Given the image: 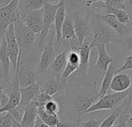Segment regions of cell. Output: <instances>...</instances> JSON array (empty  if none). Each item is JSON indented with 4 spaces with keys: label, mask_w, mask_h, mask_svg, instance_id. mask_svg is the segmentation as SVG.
<instances>
[{
    "label": "cell",
    "mask_w": 132,
    "mask_h": 127,
    "mask_svg": "<svg viewBox=\"0 0 132 127\" xmlns=\"http://www.w3.org/2000/svg\"><path fill=\"white\" fill-rule=\"evenodd\" d=\"M87 15L90 21L91 31L94 35L90 43L91 47L93 48L98 44H104L106 47H109L110 43L118 37L116 32L99 17V14L87 13Z\"/></svg>",
    "instance_id": "6da1fadb"
},
{
    "label": "cell",
    "mask_w": 132,
    "mask_h": 127,
    "mask_svg": "<svg viewBox=\"0 0 132 127\" xmlns=\"http://www.w3.org/2000/svg\"><path fill=\"white\" fill-rule=\"evenodd\" d=\"M13 27L15 37L21 51V54L23 53H28L36 49V34L25 26L22 20L15 21L13 23Z\"/></svg>",
    "instance_id": "7a4b0ae2"
},
{
    "label": "cell",
    "mask_w": 132,
    "mask_h": 127,
    "mask_svg": "<svg viewBox=\"0 0 132 127\" xmlns=\"http://www.w3.org/2000/svg\"><path fill=\"white\" fill-rule=\"evenodd\" d=\"M132 92V88H128L127 90L122 92H115L114 94L106 95L103 97L99 98L93 105H91L87 110H86L82 115H86L92 113L93 112L106 109H112L119 106Z\"/></svg>",
    "instance_id": "3957f363"
},
{
    "label": "cell",
    "mask_w": 132,
    "mask_h": 127,
    "mask_svg": "<svg viewBox=\"0 0 132 127\" xmlns=\"http://www.w3.org/2000/svg\"><path fill=\"white\" fill-rule=\"evenodd\" d=\"M20 20H22L18 0H12L6 6L0 7V40H3L8 27Z\"/></svg>",
    "instance_id": "277c9868"
},
{
    "label": "cell",
    "mask_w": 132,
    "mask_h": 127,
    "mask_svg": "<svg viewBox=\"0 0 132 127\" xmlns=\"http://www.w3.org/2000/svg\"><path fill=\"white\" fill-rule=\"evenodd\" d=\"M61 3H59L57 5H51L47 3L44 6V16H43V29L40 33L39 34V38L37 43L36 49L40 50H43L44 47V41L49 33V30L54 23L55 15L57 9L59 8Z\"/></svg>",
    "instance_id": "5b68a950"
},
{
    "label": "cell",
    "mask_w": 132,
    "mask_h": 127,
    "mask_svg": "<svg viewBox=\"0 0 132 127\" xmlns=\"http://www.w3.org/2000/svg\"><path fill=\"white\" fill-rule=\"evenodd\" d=\"M4 37L6 41L7 50H8L10 62L13 65V68L14 72L16 73L21 63V51L20 50L19 45L15 37L13 23L11 24L5 32Z\"/></svg>",
    "instance_id": "8992f818"
},
{
    "label": "cell",
    "mask_w": 132,
    "mask_h": 127,
    "mask_svg": "<svg viewBox=\"0 0 132 127\" xmlns=\"http://www.w3.org/2000/svg\"><path fill=\"white\" fill-rule=\"evenodd\" d=\"M54 31H52L49 37V40L43 49V52L38 63L37 72L38 75H43L47 71L54 58L57 55L54 48Z\"/></svg>",
    "instance_id": "52a82bcc"
},
{
    "label": "cell",
    "mask_w": 132,
    "mask_h": 127,
    "mask_svg": "<svg viewBox=\"0 0 132 127\" xmlns=\"http://www.w3.org/2000/svg\"><path fill=\"white\" fill-rule=\"evenodd\" d=\"M74 20V28L76 39L78 40V43L80 46L85 40V39L92 33L91 31V25L89 16H81V14L75 13L72 14Z\"/></svg>",
    "instance_id": "ba28073f"
},
{
    "label": "cell",
    "mask_w": 132,
    "mask_h": 127,
    "mask_svg": "<svg viewBox=\"0 0 132 127\" xmlns=\"http://www.w3.org/2000/svg\"><path fill=\"white\" fill-rule=\"evenodd\" d=\"M98 100L97 95L94 96H86V95H77L74 97L69 102L72 111L75 115L80 119L82 114L87 110L91 105H93L95 102Z\"/></svg>",
    "instance_id": "9c48e42d"
},
{
    "label": "cell",
    "mask_w": 132,
    "mask_h": 127,
    "mask_svg": "<svg viewBox=\"0 0 132 127\" xmlns=\"http://www.w3.org/2000/svg\"><path fill=\"white\" fill-rule=\"evenodd\" d=\"M44 8L33 11L27 14L22 22L35 34H40L43 29Z\"/></svg>",
    "instance_id": "30bf717a"
},
{
    "label": "cell",
    "mask_w": 132,
    "mask_h": 127,
    "mask_svg": "<svg viewBox=\"0 0 132 127\" xmlns=\"http://www.w3.org/2000/svg\"><path fill=\"white\" fill-rule=\"evenodd\" d=\"M60 6L57 9L55 15L54 19V33H55V41H54V48L57 47L56 51L57 52L58 50H61L63 47L62 40H61V29L63 26V23L66 17V11L65 7L63 2L60 1Z\"/></svg>",
    "instance_id": "8fae6325"
},
{
    "label": "cell",
    "mask_w": 132,
    "mask_h": 127,
    "mask_svg": "<svg viewBox=\"0 0 132 127\" xmlns=\"http://www.w3.org/2000/svg\"><path fill=\"white\" fill-rule=\"evenodd\" d=\"M90 42L84 41L79 48V75L81 77H86L88 74V69L89 66V58L91 50Z\"/></svg>",
    "instance_id": "7c38bea8"
},
{
    "label": "cell",
    "mask_w": 132,
    "mask_h": 127,
    "mask_svg": "<svg viewBox=\"0 0 132 127\" xmlns=\"http://www.w3.org/2000/svg\"><path fill=\"white\" fill-rule=\"evenodd\" d=\"M58 1V0H18L19 9L22 20L30 13L40 10L44 7L45 3Z\"/></svg>",
    "instance_id": "4fadbf2b"
},
{
    "label": "cell",
    "mask_w": 132,
    "mask_h": 127,
    "mask_svg": "<svg viewBox=\"0 0 132 127\" xmlns=\"http://www.w3.org/2000/svg\"><path fill=\"white\" fill-rule=\"evenodd\" d=\"M99 17L111 29H113L116 33H118L120 37H125L131 34V31L127 25L122 24L113 15L104 14L99 15Z\"/></svg>",
    "instance_id": "5bb4252c"
},
{
    "label": "cell",
    "mask_w": 132,
    "mask_h": 127,
    "mask_svg": "<svg viewBox=\"0 0 132 127\" xmlns=\"http://www.w3.org/2000/svg\"><path fill=\"white\" fill-rule=\"evenodd\" d=\"M10 63L6 41L3 37L0 45V63L2 68V80L5 82H9L10 78Z\"/></svg>",
    "instance_id": "9a60e30c"
},
{
    "label": "cell",
    "mask_w": 132,
    "mask_h": 127,
    "mask_svg": "<svg viewBox=\"0 0 132 127\" xmlns=\"http://www.w3.org/2000/svg\"><path fill=\"white\" fill-rule=\"evenodd\" d=\"M14 76H16L18 80L20 88H25L36 84L35 74L30 69L27 68L22 62Z\"/></svg>",
    "instance_id": "2e32d148"
},
{
    "label": "cell",
    "mask_w": 132,
    "mask_h": 127,
    "mask_svg": "<svg viewBox=\"0 0 132 127\" xmlns=\"http://www.w3.org/2000/svg\"><path fill=\"white\" fill-rule=\"evenodd\" d=\"M77 40L75 33L74 20L72 14L66 15L61 29V40L62 43H69L72 40Z\"/></svg>",
    "instance_id": "e0dca14e"
},
{
    "label": "cell",
    "mask_w": 132,
    "mask_h": 127,
    "mask_svg": "<svg viewBox=\"0 0 132 127\" xmlns=\"http://www.w3.org/2000/svg\"><path fill=\"white\" fill-rule=\"evenodd\" d=\"M20 102L18 105L25 108V107L27 105H29L34 101L35 97L39 93L40 85L36 83L30 87L25 88H20Z\"/></svg>",
    "instance_id": "ac0fdd59"
},
{
    "label": "cell",
    "mask_w": 132,
    "mask_h": 127,
    "mask_svg": "<svg viewBox=\"0 0 132 127\" xmlns=\"http://www.w3.org/2000/svg\"><path fill=\"white\" fill-rule=\"evenodd\" d=\"M98 50V58L96 63V67L101 71H106L109 65L112 63H114V59L108 55L106 50V45L98 44L95 47Z\"/></svg>",
    "instance_id": "d6986e66"
},
{
    "label": "cell",
    "mask_w": 132,
    "mask_h": 127,
    "mask_svg": "<svg viewBox=\"0 0 132 127\" xmlns=\"http://www.w3.org/2000/svg\"><path fill=\"white\" fill-rule=\"evenodd\" d=\"M131 85V79L126 74H117L113 76L110 88L115 92H122L127 90Z\"/></svg>",
    "instance_id": "ffe728a7"
},
{
    "label": "cell",
    "mask_w": 132,
    "mask_h": 127,
    "mask_svg": "<svg viewBox=\"0 0 132 127\" xmlns=\"http://www.w3.org/2000/svg\"><path fill=\"white\" fill-rule=\"evenodd\" d=\"M38 116V108L32 102L25 107L24 113L20 125L22 127H34L35 120Z\"/></svg>",
    "instance_id": "44dd1931"
},
{
    "label": "cell",
    "mask_w": 132,
    "mask_h": 127,
    "mask_svg": "<svg viewBox=\"0 0 132 127\" xmlns=\"http://www.w3.org/2000/svg\"><path fill=\"white\" fill-rule=\"evenodd\" d=\"M69 50H66L61 53H57L56 57L54 58V61L51 65V73L52 77H61V73L63 72L66 63H67V60H66V56H67Z\"/></svg>",
    "instance_id": "7402d4cb"
},
{
    "label": "cell",
    "mask_w": 132,
    "mask_h": 127,
    "mask_svg": "<svg viewBox=\"0 0 132 127\" xmlns=\"http://www.w3.org/2000/svg\"><path fill=\"white\" fill-rule=\"evenodd\" d=\"M115 71H116V66H115V62L112 63L109 65L107 70L106 71V74L104 75V78L102 81L100 91L97 92V98L98 99L103 97L106 95V92L110 89L111 81L113 80V78L115 75Z\"/></svg>",
    "instance_id": "603a6c76"
},
{
    "label": "cell",
    "mask_w": 132,
    "mask_h": 127,
    "mask_svg": "<svg viewBox=\"0 0 132 127\" xmlns=\"http://www.w3.org/2000/svg\"><path fill=\"white\" fill-rule=\"evenodd\" d=\"M63 89L64 88L61 84V77H52L51 80L45 82L41 87L40 86L41 92L47 93L53 98Z\"/></svg>",
    "instance_id": "cb8c5ba5"
},
{
    "label": "cell",
    "mask_w": 132,
    "mask_h": 127,
    "mask_svg": "<svg viewBox=\"0 0 132 127\" xmlns=\"http://www.w3.org/2000/svg\"><path fill=\"white\" fill-rule=\"evenodd\" d=\"M60 1L63 2L64 5L66 15L75 13L80 14L86 8V0H60Z\"/></svg>",
    "instance_id": "d4e9b609"
},
{
    "label": "cell",
    "mask_w": 132,
    "mask_h": 127,
    "mask_svg": "<svg viewBox=\"0 0 132 127\" xmlns=\"http://www.w3.org/2000/svg\"><path fill=\"white\" fill-rule=\"evenodd\" d=\"M105 14H111L113 15L122 24L128 25L130 23V16L128 13H127L123 10L116 9L110 6L105 7Z\"/></svg>",
    "instance_id": "484cf974"
},
{
    "label": "cell",
    "mask_w": 132,
    "mask_h": 127,
    "mask_svg": "<svg viewBox=\"0 0 132 127\" xmlns=\"http://www.w3.org/2000/svg\"><path fill=\"white\" fill-rule=\"evenodd\" d=\"M0 115V127H16L19 124L9 112Z\"/></svg>",
    "instance_id": "4316f807"
},
{
    "label": "cell",
    "mask_w": 132,
    "mask_h": 127,
    "mask_svg": "<svg viewBox=\"0 0 132 127\" xmlns=\"http://www.w3.org/2000/svg\"><path fill=\"white\" fill-rule=\"evenodd\" d=\"M113 43L118 44L124 50H132V33L125 37H118L113 41Z\"/></svg>",
    "instance_id": "83f0119b"
},
{
    "label": "cell",
    "mask_w": 132,
    "mask_h": 127,
    "mask_svg": "<svg viewBox=\"0 0 132 127\" xmlns=\"http://www.w3.org/2000/svg\"><path fill=\"white\" fill-rule=\"evenodd\" d=\"M52 99H54L53 97H51V95H49L47 93H45L44 92H41L40 90L39 93L35 97V98L34 99L33 102L37 105V108H44V105L47 102H49V101H51Z\"/></svg>",
    "instance_id": "f1b7e54d"
},
{
    "label": "cell",
    "mask_w": 132,
    "mask_h": 127,
    "mask_svg": "<svg viewBox=\"0 0 132 127\" xmlns=\"http://www.w3.org/2000/svg\"><path fill=\"white\" fill-rule=\"evenodd\" d=\"M44 109L50 114H54V115H57V113L60 111V105L58 104V102L54 99L47 102L44 106Z\"/></svg>",
    "instance_id": "f546056e"
},
{
    "label": "cell",
    "mask_w": 132,
    "mask_h": 127,
    "mask_svg": "<svg viewBox=\"0 0 132 127\" xmlns=\"http://www.w3.org/2000/svg\"><path fill=\"white\" fill-rule=\"evenodd\" d=\"M24 109L25 108L17 105L16 107H15L14 108L11 109L8 112L12 115V116L14 118V119L18 123H20L21 122V120H22V118H23V113H24Z\"/></svg>",
    "instance_id": "4dcf8cb0"
},
{
    "label": "cell",
    "mask_w": 132,
    "mask_h": 127,
    "mask_svg": "<svg viewBox=\"0 0 132 127\" xmlns=\"http://www.w3.org/2000/svg\"><path fill=\"white\" fill-rule=\"evenodd\" d=\"M102 2L104 3L106 6L120 10L124 9V0H102Z\"/></svg>",
    "instance_id": "1f68e13d"
},
{
    "label": "cell",
    "mask_w": 132,
    "mask_h": 127,
    "mask_svg": "<svg viewBox=\"0 0 132 127\" xmlns=\"http://www.w3.org/2000/svg\"><path fill=\"white\" fill-rule=\"evenodd\" d=\"M123 60H124V63L122 67H120L119 69L115 71V75L120 74V72L124 71L132 70V55L125 57Z\"/></svg>",
    "instance_id": "d6a6232c"
},
{
    "label": "cell",
    "mask_w": 132,
    "mask_h": 127,
    "mask_svg": "<svg viewBox=\"0 0 132 127\" xmlns=\"http://www.w3.org/2000/svg\"><path fill=\"white\" fill-rule=\"evenodd\" d=\"M129 108L127 107L120 114V119H119V123L117 125V127H127V119H128V112H129Z\"/></svg>",
    "instance_id": "836d02e7"
},
{
    "label": "cell",
    "mask_w": 132,
    "mask_h": 127,
    "mask_svg": "<svg viewBox=\"0 0 132 127\" xmlns=\"http://www.w3.org/2000/svg\"><path fill=\"white\" fill-rule=\"evenodd\" d=\"M9 102V95L4 88L0 89V108H4Z\"/></svg>",
    "instance_id": "e575fe53"
},
{
    "label": "cell",
    "mask_w": 132,
    "mask_h": 127,
    "mask_svg": "<svg viewBox=\"0 0 132 127\" xmlns=\"http://www.w3.org/2000/svg\"><path fill=\"white\" fill-rule=\"evenodd\" d=\"M102 121L101 120H95V119H89L87 122H82L80 120L79 124L82 127H100Z\"/></svg>",
    "instance_id": "d590c367"
},
{
    "label": "cell",
    "mask_w": 132,
    "mask_h": 127,
    "mask_svg": "<svg viewBox=\"0 0 132 127\" xmlns=\"http://www.w3.org/2000/svg\"><path fill=\"white\" fill-rule=\"evenodd\" d=\"M102 1V0H86L85 2V7L86 9H90L97 3Z\"/></svg>",
    "instance_id": "8d00e7d4"
},
{
    "label": "cell",
    "mask_w": 132,
    "mask_h": 127,
    "mask_svg": "<svg viewBox=\"0 0 132 127\" xmlns=\"http://www.w3.org/2000/svg\"><path fill=\"white\" fill-rule=\"evenodd\" d=\"M34 127H49L47 126L40 119L39 116L37 117L36 120H35V123H34Z\"/></svg>",
    "instance_id": "74e56055"
},
{
    "label": "cell",
    "mask_w": 132,
    "mask_h": 127,
    "mask_svg": "<svg viewBox=\"0 0 132 127\" xmlns=\"http://www.w3.org/2000/svg\"><path fill=\"white\" fill-rule=\"evenodd\" d=\"M127 6L132 10V0H124V8Z\"/></svg>",
    "instance_id": "f35d334b"
},
{
    "label": "cell",
    "mask_w": 132,
    "mask_h": 127,
    "mask_svg": "<svg viewBox=\"0 0 132 127\" xmlns=\"http://www.w3.org/2000/svg\"><path fill=\"white\" fill-rule=\"evenodd\" d=\"M12 0H0V7H3L9 4Z\"/></svg>",
    "instance_id": "ab89813d"
},
{
    "label": "cell",
    "mask_w": 132,
    "mask_h": 127,
    "mask_svg": "<svg viewBox=\"0 0 132 127\" xmlns=\"http://www.w3.org/2000/svg\"><path fill=\"white\" fill-rule=\"evenodd\" d=\"M127 124L132 125V114H131V115H130V116L128 118V119H127Z\"/></svg>",
    "instance_id": "60d3db41"
},
{
    "label": "cell",
    "mask_w": 132,
    "mask_h": 127,
    "mask_svg": "<svg viewBox=\"0 0 132 127\" xmlns=\"http://www.w3.org/2000/svg\"><path fill=\"white\" fill-rule=\"evenodd\" d=\"M128 26H129V28H130V31H131V33H132V24H128Z\"/></svg>",
    "instance_id": "b9f144b4"
},
{
    "label": "cell",
    "mask_w": 132,
    "mask_h": 127,
    "mask_svg": "<svg viewBox=\"0 0 132 127\" xmlns=\"http://www.w3.org/2000/svg\"><path fill=\"white\" fill-rule=\"evenodd\" d=\"M16 127H22V126H21V125H20V123H19V124H17V125H16Z\"/></svg>",
    "instance_id": "7bdbcfd3"
},
{
    "label": "cell",
    "mask_w": 132,
    "mask_h": 127,
    "mask_svg": "<svg viewBox=\"0 0 132 127\" xmlns=\"http://www.w3.org/2000/svg\"><path fill=\"white\" fill-rule=\"evenodd\" d=\"M111 127H117V126H114V125H113V126H111Z\"/></svg>",
    "instance_id": "ee69618b"
},
{
    "label": "cell",
    "mask_w": 132,
    "mask_h": 127,
    "mask_svg": "<svg viewBox=\"0 0 132 127\" xmlns=\"http://www.w3.org/2000/svg\"><path fill=\"white\" fill-rule=\"evenodd\" d=\"M1 42H2V41H1V40H0V45H1Z\"/></svg>",
    "instance_id": "f6af8a7d"
},
{
    "label": "cell",
    "mask_w": 132,
    "mask_h": 127,
    "mask_svg": "<svg viewBox=\"0 0 132 127\" xmlns=\"http://www.w3.org/2000/svg\"><path fill=\"white\" fill-rule=\"evenodd\" d=\"M1 88H2V87H1V86H0V89H1Z\"/></svg>",
    "instance_id": "bcb514c9"
}]
</instances>
